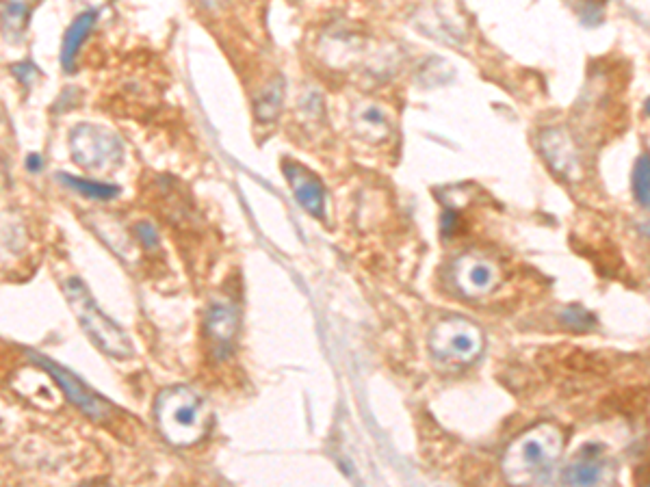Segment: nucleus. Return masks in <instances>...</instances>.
Masks as SVG:
<instances>
[{
  "label": "nucleus",
  "instance_id": "20e7f679",
  "mask_svg": "<svg viewBox=\"0 0 650 487\" xmlns=\"http://www.w3.org/2000/svg\"><path fill=\"white\" fill-rule=\"evenodd\" d=\"M72 161L85 171L113 169L124 159L120 137L96 124H78L70 133Z\"/></svg>",
  "mask_w": 650,
  "mask_h": 487
},
{
  "label": "nucleus",
  "instance_id": "4468645a",
  "mask_svg": "<svg viewBox=\"0 0 650 487\" xmlns=\"http://www.w3.org/2000/svg\"><path fill=\"white\" fill-rule=\"evenodd\" d=\"M65 187H72L76 193H81L89 200H113V197L120 193V189L113 187V184H104L98 180H85V178H74L68 174L59 176Z\"/></svg>",
  "mask_w": 650,
  "mask_h": 487
},
{
  "label": "nucleus",
  "instance_id": "6ab92c4d",
  "mask_svg": "<svg viewBox=\"0 0 650 487\" xmlns=\"http://www.w3.org/2000/svg\"><path fill=\"white\" fill-rule=\"evenodd\" d=\"M135 234H137V239L139 243L146 247V249H156L159 247V232H156V228L152 226V223L148 221H141L135 226Z\"/></svg>",
  "mask_w": 650,
  "mask_h": 487
},
{
  "label": "nucleus",
  "instance_id": "423d86ee",
  "mask_svg": "<svg viewBox=\"0 0 650 487\" xmlns=\"http://www.w3.org/2000/svg\"><path fill=\"white\" fill-rule=\"evenodd\" d=\"M29 358L33 364L42 366L44 371L57 381V386L63 390L65 397H68L78 407V410L87 414L89 418L98 420V423H107V420L115 414V407L107 399H102L98 392L85 386L74 373L65 371L63 366L44 358V355H39V353H29Z\"/></svg>",
  "mask_w": 650,
  "mask_h": 487
},
{
  "label": "nucleus",
  "instance_id": "39448f33",
  "mask_svg": "<svg viewBox=\"0 0 650 487\" xmlns=\"http://www.w3.org/2000/svg\"><path fill=\"white\" fill-rule=\"evenodd\" d=\"M484 349L481 329L460 317L445 319L436 325L432 334V351L438 360L447 364H471Z\"/></svg>",
  "mask_w": 650,
  "mask_h": 487
},
{
  "label": "nucleus",
  "instance_id": "dca6fc26",
  "mask_svg": "<svg viewBox=\"0 0 650 487\" xmlns=\"http://www.w3.org/2000/svg\"><path fill=\"white\" fill-rule=\"evenodd\" d=\"M358 124L362 126L364 133H367L371 139H384L388 135V120L384 117V113L377 109V107H367L362 109L358 115Z\"/></svg>",
  "mask_w": 650,
  "mask_h": 487
},
{
  "label": "nucleus",
  "instance_id": "1a4fd4ad",
  "mask_svg": "<svg viewBox=\"0 0 650 487\" xmlns=\"http://www.w3.org/2000/svg\"><path fill=\"white\" fill-rule=\"evenodd\" d=\"M542 152L546 156V161L551 163V167L562 176H572V171H577V154L572 150V143L568 137L562 133V130H546L540 139Z\"/></svg>",
  "mask_w": 650,
  "mask_h": 487
},
{
  "label": "nucleus",
  "instance_id": "a211bd4d",
  "mask_svg": "<svg viewBox=\"0 0 650 487\" xmlns=\"http://www.w3.org/2000/svg\"><path fill=\"white\" fill-rule=\"evenodd\" d=\"M564 323L572 329H579V332H585V329H590L594 319H592V314L590 312H585L583 308L575 306V308H568L564 312Z\"/></svg>",
  "mask_w": 650,
  "mask_h": 487
},
{
  "label": "nucleus",
  "instance_id": "2eb2a0df",
  "mask_svg": "<svg viewBox=\"0 0 650 487\" xmlns=\"http://www.w3.org/2000/svg\"><path fill=\"white\" fill-rule=\"evenodd\" d=\"M282 98H284V87L280 78H276L271 85H267V89L260 94L258 102H256V117L260 122H273L278 117L280 109H282Z\"/></svg>",
  "mask_w": 650,
  "mask_h": 487
},
{
  "label": "nucleus",
  "instance_id": "7ed1b4c3",
  "mask_svg": "<svg viewBox=\"0 0 650 487\" xmlns=\"http://www.w3.org/2000/svg\"><path fill=\"white\" fill-rule=\"evenodd\" d=\"M562 449V438L555 427L542 425L518 438L505 457L507 477L512 481H538L551 470Z\"/></svg>",
  "mask_w": 650,
  "mask_h": 487
},
{
  "label": "nucleus",
  "instance_id": "ddd939ff",
  "mask_svg": "<svg viewBox=\"0 0 650 487\" xmlns=\"http://www.w3.org/2000/svg\"><path fill=\"white\" fill-rule=\"evenodd\" d=\"M598 455H601V449L598 446H585L583 455L575 466H570L566 472V483H575V485H594L601 479V464H598Z\"/></svg>",
  "mask_w": 650,
  "mask_h": 487
},
{
  "label": "nucleus",
  "instance_id": "f257e3e1",
  "mask_svg": "<svg viewBox=\"0 0 650 487\" xmlns=\"http://www.w3.org/2000/svg\"><path fill=\"white\" fill-rule=\"evenodd\" d=\"M154 416L163 438L176 446H189L202 440L211 425L208 405L200 394L185 386L165 390L156 401Z\"/></svg>",
  "mask_w": 650,
  "mask_h": 487
},
{
  "label": "nucleus",
  "instance_id": "aec40b11",
  "mask_svg": "<svg viewBox=\"0 0 650 487\" xmlns=\"http://www.w3.org/2000/svg\"><path fill=\"white\" fill-rule=\"evenodd\" d=\"M198 3H202L206 9H215L221 0H198Z\"/></svg>",
  "mask_w": 650,
  "mask_h": 487
},
{
  "label": "nucleus",
  "instance_id": "0eeeda50",
  "mask_svg": "<svg viewBox=\"0 0 650 487\" xmlns=\"http://www.w3.org/2000/svg\"><path fill=\"white\" fill-rule=\"evenodd\" d=\"M284 176L289 180L293 195L297 197V202L302 204L306 213L321 217L323 208H325V191L319 178L308 171L304 165L293 163V161H284L282 163Z\"/></svg>",
  "mask_w": 650,
  "mask_h": 487
},
{
  "label": "nucleus",
  "instance_id": "9d476101",
  "mask_svg": "<svg viewBox=\"0 0 650 487\" xmlns=\"http://www.w3.org/2000/svg\"><path fill=\"white\" fill-rule=\"evenodd\" d=\"M96 20H98V11H94V9L83 11L81 16H76V20L70 24L68 33H65L63 48H61V63L68 72L74 70L78 52H81L83 44L87 42V37H89L91 29H94Z\"/></svg>",
  "mask_w": 650,
  "mask_h": 487
},
{
  "label": "nucleus",
  "instance_id": "f3484780",
  "mask_svg": "<svg viewBox=\"0 0 650 487\" xmlns=\"http://www.w3.org/2000/svg\"><path fill=\"white\" fill-rule=\"evenodd\" d=\"M633 193H635V200L640 202L644 208H648V204H650V169H648V156L646 154L635 165Z\"/></svg>",
  "mask_w": 650,
  "mask_h": 487
},
{
  "label": "nucleus",
  "instance_id": "6e6552de",
  "mask_svg": "<svg viewBox=\"0 0 650 487\" xmlns=\"http://www.w3.org/2000/svg\"><path fill=\"white\" fill-rule=\"evenodd\" d=\"M455 280L466 295H486L492 293L499 284V271L492 262L475 256H464L455 267Z\"/></svg>",
  "mask_w": 650,
  "mask_h": 487
},
{
  "label": "nucleus",
  "instance_id": "9b49d317",
  "mask_svg": "<svg viewBox=\"0 0 650 487\" xmlns=\"http://www.w3.org/2000/svg\"><path fill=\"white\" fill-rule=\"evenodd\" d=\"M37 0H0V29L11 42L22 39Z\"/></svg>",
  "mask_w": 650,
  "mask_h": 487
},
{
  "label": "nucleus",
  "instance_id": "f03ea898",
  "mask_svg": "<svg viewBox=\"0 0 650 487\" xmlns=\"http://www.w3.org/2000/svg\"><path fill=\"white\" fill-rule=\"evenodd\" d=\"M63 293L65 299H68L70 308L74 310V317L78 319V323H81V327L85 329V334L100 351L117 360H124L133 355V342H130L124 329L98 308L94 297L89 293V288L81 280L78 278L65 280Z\"/></svg>",
  "mask_w": 650,
  "mask_h": 487
},
{
  "label": "nucleus",
  "instance_id": "f8f14e48",
  "mask_svg": "<svg viewBox=\"0 0 650 487\" xmlns=\"http://www.w3.org/2000/svg\"><path fill=\"white\" fill-rule=\"evenodd\" d=\"M237 327H239V317L237 312H234V308L219 304L213 306L211 312H208L206 332L217 345V349L226 351L232 345V338L237 336Z\"/></svg>",
  "mask_w": 650,
  "mask_h": 487
}]
</instances>
